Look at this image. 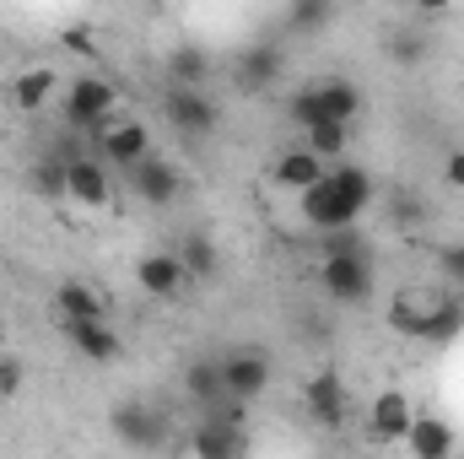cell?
Masks as SVG:
<instances>
[{
	"label": "cell",
	"instance_id": "cell-29",
	"mask_svg": "<svg viewBox=\"0 0 464 459\" xmlns=\"http://www.w3.org/2000/svg\"><path fill=\"white\" fill-rule=\"evenodd\" d=\"M341 254H372V249H367V232L362 228L319 232V259H341Z\"/></svg>",
	"mask_w": 464,
	"mask_h": 459
},
{
	"label": "cell",
	"instance_id": "cell-10",
	"mask_svg": "<svg viewBox=\"0 0 464 459\" xmlns=\"http://www.w3.org/2000/svg\"><path fill=\"white\" fill-rule=\"evenodd\" d=\"M124 179H130V195H135V200H146V206H173V200H179V190H184V173H179L168 157H157V151H151L140 168H130Z\"/></svg>",
	"mask_w": 464,
	"mask_h": 459
},
{
	"label": "cell",
	"instance_id": "cell-20",
	"mask_svg": "<svg viewBox=\"0 0 464 459\" xmlns=\"http://www.w3.org/2000/svg\"><path fill=\"white\" fill-rule=\"evenodd\" d=\"M184 395H189L200 411H211L217 400H227V384H222V356H195V362L184 367Z\"/></svg>",
	"mask_w": 464,
	"mask_h": 459
},
{
	"label": "cell",
	"instance_id": "cell-23",
	"mask_svg": "<svg viewBox=\"0 0 464 459\" xmlns=\"http://www.w3.org/2000/svg\"><path fill=\"white\" fill-rule=\"evenodd\" d=\"M189 454L195 459H237L243 444H237V427H222V422H195L189 427Z\"/></svg>",
	"mask_w": 464,
	"mask_h": 459
},
{
	"label": "cell",
	"instance_id": "cell-22",
	"mask_svg": "<svg viewBox=\"0 0 464 459\" xmlns=\"http://www.w3.org/2000/svg\"><path fill=\"white\" fill-rule=\"evenodd\" d=\"M27 190H33L38 200H49V206H65V200H71V179H65V157H60V151H49V157H38V162L27 168Z\"/></svg>",
	"mask_w": 464,
	"mask_h": 459
},
{
	"label": "cell",
	"instance_id": "cell-4",
	"mask_svg": "<svg viewBox=\"0 0 464 459\" xmlns=\"http://www.w3.org/2000/svg\"><path fill=\"white\" fill-rule=\"evenodd\" d=\"M281 76H286V49H281V44H270V38L243 44V49H237V60H232V87H237L243 98L270 93Z\"/></svg>",
	"mask_w": 464,
	"mask_h": 459
},
{
	"label": "cell",
	"instance_id": "cell-13",
	"mask_svg": "<svg viewBox=\"0 0 464 459\" xmlns=\"http://www.w3.org/2000/svg\"><path fill=\"white\" fill-rule=\"evenodd\" d=\"M324 173H330V168H324L308 146H292V151H281V157L270 162V184H276V190H292V195H308Z\"/></svg>",
	"mask_w": 464,
	"mask_h": 459
},
{
	"label": "cell",
	"instance_id": "cell-19",
	"mask_svg": "<svg viewBox=\"0 0 464 459\" xmlns=\"http://www.w3.org/2000/svg\"><path fill=\"white\" fill-rule=\"evenodd\" d=\"M135 281H140L151 298H179L189 276H184L179 254H140V265H135Z\"/></svg>",
	"mask_w": 464,
	"mask_h": 459
},
{
	"label": "cell",
	"instance_id": "cell-33",
	"mask_svg": "<svg viewBox=\"0 0 464 459\" xmlns=\"http://www.w3.org/2000/svg\"><path fill=\"white\" fill-rule=\"evenodd\" d=\"M421 54H427V38H421V33H394V38H389V60L416 65Z\"/></svg>",
	"mask_w": 464,
	"mask_h": 459
},
{
	"label": "cell",
	"instance_id": "cell-21",
	"mask_svg": "<svg viewBox=\"0 0 464 459\" xmlns=\"http://www.w3.org/2000/svg\"><path fill=\"white\" fill-rule=\"evenodd\" d=\"M459 336H464V298H454V292L432 298V308H427V330H421V346H454Z\"/></svg>",
	"mask_w": 464,
	"mask_h": 459
},
{
	"label": "cell",
	"instance_id": "cell-9",
	"mask_svg": "<svg viewBox=\"0 0 464 459\" xmlns=\"http://www.w3.org/2000/svg\"><path fill=\"white\" fill-rule=\"evenodd\" d=\"M411 427H416V405H411L405 389H383V395L367 405V433H372V444H405Z\"/></svg>",
	"mask_w": 464,
	"mask_h": 459
},
{
	"label": "cell",
	"instance_id": "cell-16",
	"mask_svg": "<svg viewBox=\"0 0 464 459\" xmlns=\"http://www.w3.org/2000/svg\"><path fill=\"white\" fill-rule=\"evenodd\" d=\"M314 93H319V109H324V119H335V124H346L367 109V98H362V87L351 82V76H319L314 82Z\"/></svg>",
	"mask_w": 464,
	"mask_h": 459
},
{
	"label": "cell",
	"instance_id": "cell-3",
	"mask_svg": "<svg viewBox=\"0 0 464 459\" xmlns=\"http://www.w3.org/2000/svg\"><path fill=\"white\" fill-rule=\"evenodd\" d=\"M109 433L130 454H157L168 444V416L157 405H146V400H119L109 411Z\"/></svg>",
	"mask_w": 464,
	"mask_h": 459
},
{
	"label": "cell",
	"instance_id": "cell-17",
	"mask_svg": "<svg viewBox=\"0 0 464 459\" xmlns=\"http://www.w3.org/2000/svg\"><path fill=\"white\" fill-rule=\"evenodd\" d=\"M54 314L60 319H76V325H103L109 319V303L87 281H60L54 287Z\"/></svg>",
	"mask_w": 464,
	"mask_h": 459
},
{
	"label": "cell",
	"instance_id": "cell-12",
	"mask_svg": "<svg viewBox=\"0 0 464 459\" xmlns=\"http://www.w3.org/2000/svg\"><path fill=\"white\" fill-rule=\"evenodd\" d=\"M303 405H308V416L319 422V427H341L346 422V384H341V373H314L308 384H303Z\"/></svg>",
	"mask_w": 464,
	"mask_h": 459
},
{
	"label": "cell",
	"instance_id": "cell-30",
	"mask_svg": "<svg viewBox=\"0 0 464 459\" xmlns=\"http://www.w3.org/2000/svg\"><path fill=\"white\" fill-rule=\"evenodd\" d=\"M286 119H292V124H297L303 135H308V130H314V124L324 119V109H319V93H314V82H308V87H297V93L286 98Z\"/></svg>",
	"mask_w": 464,
	"mask_h": 459
},
{
	"label": "cell",
	"instance_id": "cell-26",
	"mask_svg": "<svg viewBox=\"0 0 464 459\" xmlns=\"http://www.w3.org/2000/svg\"><path fill=\"white\" fill-rule=\"evenodd\" d=\"M330 22H335V5L330 0H292L281 11V27L286 33H324Z\"/></svg>",
	"mask_w": 464,
	"mask_h": 459
},
{
	"label": "cell",
	"instance_id": "cell-5",
	"mask_svg": "<svg viewBox=\"0 0 464 459\" xmlns=\"http://www.w3.org/2000/svg\"><path fill=\"white\" fill-rule=\"evenodd\" d=\"M319 287L330 303H367L372 298V254H341L319 265Z\"/></svg>",
	"mask_w": 464,
	"mask_h": 459
},
{
	"label": "cell",
	"instance_id": "cell-1",
	"mask_svg": "<svg viewBox=\"0 0 464 459\" xmlns=\"http://www.w3.org/2000/svg\"><path fill=\"white\" fill-rule=\"evenodd\" d=\"M372 195H378V184H372L367 168H356V162H335L308 195H297V217L314 228V238H319V232H341V228H362Z\"/></svg>",
	"mask_w": 464,
	"mask_h": 459
},
{
	"label": "cell",
	"instance_id": "cell-15",
	"mask_svg": "<svg viewBox=\"0 0 464 459\" xmlns=\"http://www.w3.org/2000/svg\"><path fill=\"white\" fill-rule=\"evenodd\" d=\"M405 449H411V459H454L459 433H454V422H443V416H421V411H416V427H411Z\"/></svg>",
	"mask_w": 464,
	"mask_h": 459
},
{
	"label": "cell",
	"instance_id": "cell-7",
	"mask_svg": "<svg viewBox=\"0 0 464 459\" xmlns=\"http://www.w3.org/2000/svg\"><path fill=\"white\" fill-rule=\"evenodd\" d=\"M162 119L173 130H184V135H211L222 114H217L211 93H200V87H168L162 93Z\"/></svg>",
	"mask_w": 464,
	"mask_h": 459
},
{
	"label": "cell",
	"instance_id": "cell-6",
	"mask_svg": "<svg viewBox=\"0 0 464 459\" xmlns=\"http://www.w3.org/2000/svg\"><path fill=\"white\" fill-rule=\"evenodd\" d=\"M92 146H98V162L119 168V173H130V168H140L151 157V135H146L140 119H114L103 135H92Z\"/></svg>",
	"mask_w": 464,
	"mask_h": 459
},
{
	"label": "cell",
	"instance_id": "cell-14",
	"mask_svg": "<svg viewBox=\"0 0 464 459\" xmlns=\"http://www.w3.org/2000/svg\"><path fill=\"white\" fill-rule=\"evenodd\" d=\"M60 330H65V341L76 346V356L82 362H119V351H124V341H119V330L103 319V325H76V319H60Z\"/></svg>",
	"mask_w": 464,
	"mask_h": 459
},
{
	"label": "cell",
	"instance_id": "cell-25",
	"mask_svg": "<svg viewBox=\"0 0 464 459\" xmlns=\"http://www.w3.org/2000/svg\"><path fill=\"white\" fill-rule=\"evenodd\" d=\"M179 265H184V276H217L222 270V249L206 238V232H184V243H179Z\"/></svg>",
	"mask_w": 464,
	"mask_h": 459
},
{
	"label": "cell",
	"instance_id": "cell-36",
	"mask_svg": "<svg viewBox=\"0 0 464 459\" xmlns=\"http://www.w3.org/2000/svg\"><path fill=\"white\" fill-rule=\"evenodd\" d=\"M443 179H449L454 190H464V146H454V151L443 157Z\"/></svg>",
	"mask_w": 464,
	"mask_h": 459
},
{
	"label": "cell",
	"instance_id": "cell-32",
	"mask_svg": "<svg viewBox=\"0 0 464 459\" xmlns=\"http://www.w3.org/2000/svg\"><path fill=\"white\" fill-rule=\"evenodd\" d=\"M22 384H27V367H22V356L0 351V400H16V395H22Z\"/></svg>",
	"mask_w": 464,
	"mask_h": 459
},
{
	"label": "cell",
	"instance_id": "cell-27",
	"mask_svg": "<svg viewBox=\"0 0 464 459\" xmlns=\"http://www.w3.org/2000/svg\"><path fill=\"white\" fill-rule=\"evenodd\" d=\"M427 308H432L427 298H405V292H400V298L389 303V314H383V319H389V330H394V336L421 341V330H427Z\"/></svg>",
	"mask_w": 464,
	"mask_h": 459
},
{
	"label": "cell",
	"instance_id": "cell-2",
	"mask_svg": "<svg viewBox=\"0 0 464 459\" xmlns=\"http://www.w3.org/2000/svg\"><path fill=\"white\" fill-rule=\"evenodd\" d=\"M114 103H119V93L109 76H76V82H65V124L82 130V135H103L114 124Z\"/></svg>",
	"mask_w": 464,
	"mask_h": 459
},
{
	"label": "cell",
	"instance_id": "cell-34",
	"mask_svg": "<svg viewBox=\"0 0 464 459\" xmlns=\"http://www.w3.org/2000/svg\"><path fill=\"white\" fill-rule=\"evenodd\" d=\"M438 270L454 281V298H464V243H449V249L438 254Z\"/></svg>",
	"mask_w": 464,
	"mask_h": 459
},
{
	"label": "cell",
	"instance_id": "cell-11",
	"mask_svg": "<svg viewBox=\"0 0 464 459\" xmlns=\"http://www.w3.org/2000/svg\"><path fill=\"white\" fill-rule=\"evenodd\" d=\"M222 384H227L232 400H259L270 389V356L265 351H227L222 356Z\"/></svg>",
	"mask_w": 464,
	"mask_h": 459
},
{
	"label": "cell",
	"instance_id": "cell-31",
	"mask_svg": "<svg viewBox=\"0 0 464 459\" xmlns=\"http://www.w3.org/2000/svg\"><path fill=\"white\" fill-rule=\"evenodd\" d=\"M389 211H394L400 228H421V222H427V200H421L416 190H394V195H389Z\"/></svg>",
	"mask_w": 464,
	"mask_h": 459
},
{
	"label": "cell",
	"instance_id": "cell-24",
	"mask_svg": "<svg viewBox=\"0 0 464 459\" xmlns=\"http://www.w3.org/2000/svg\"><path fill=\"white\" fill-rule=\"evenodd\" d=\"M168 76H173V87H200V93H206V82H211V54H206L200 44H179V49L168 54Z\"/></svg>",
	"mask_w": 464,
	"mask_h": 459
},
{
	"label": "cell",
	"instance_id": "cell-35",
	"mask_svg": "<svg viewBox=\"0 0 464 459\" xmlns=\"http://www.w3.org/2000/svg\"><path fill=\"white\" fill-rule=\"evenodd\" d=\"M60 44H65L71 54H92V49H98V44H92V27H65Z\"/></svg>",
	"mask_w": 464,
	"mask_h": 459
},
{
	"label": "cell",
	"instance_id": "cell-28",
	"mask_svg": "<svg viewBox=\"0 0 464 459\" xmlns=\"http://www.w3.org/2000/svg\"><path fill=\"white\" fill-rule=\"evenodd\" d=\"M303 141H308V151H314V157H319V162L330 168L335 157H346V146H351V130H346V124H335V119H319V124H314V130H308Z\"/></svg>",
	"mask_w": 464,
	"mask_h": 459
},
{
	"label": "cell",
	"instance_id": "cell-8",
	"mask_svg": "<svg viewBox=\"0 0 464 459\" xmlns=\"http://www.w3.org/2000/svg\"><path fill=\"white\" fill-rule=\"evenodd\" d=\"M65 179H71V200L82 211H114V179L103 173L98 151H82L65 162Z\"/></svg>",
	"mask_w": 464,
	"mask_h": 459
},
{
	"label": "cell",
	"instance_id": "cell-18",
	"mask_svg": "<svg viewBox=\"0 0 464 459\" xmlns=\"http://www.w3.org/2000/svg\"><path fill=\"white\" fill-rule=\"evenodd\" d=\"M54 87H60V76H54L49 65H33V71H16V76H11V93H5V98H11L16 114H38V109L54 98Z\"/></svg>",
	"mask_w": 464,
	"mask_h": 459
}]
</instances>
